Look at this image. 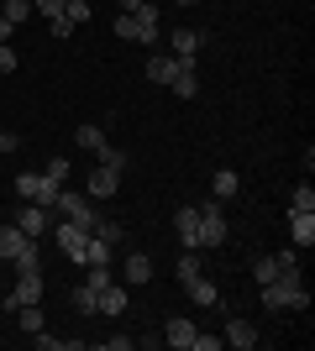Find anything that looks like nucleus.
Returning a JSON list of instances; mask_svg holds the SVG:
<instances>
[{"instance_id": "obj_1", "label": "nucleus", "mask_w": 315, "mask_h": 351, "mask_svg": "<svg viewBox=\"0 0 315 351\" xmlns=\"http://www.w3.org/2000/svg\"><path fill=\"white\" fill-rule=\"evenodd\" d=\"M257 299L268 309H305V278H300V267H284L279 278H268V283H257Z\"/></svg>"}, {"instance_id": "obj_2", "label": "nucleus", "mask_w": 315, "mask_h": 351, "mask_svg": "<svg viewBox=\"0 0 315 351\" xmlns=\"http://www.w3.org/2000/svg\"><path fill=\"white\" fill-rule=\"evenodd\" d=\"M116 37L121 43H158V5L142 0L137 11H121L116 16Z\"/></svg>"}, {"instance_id": "obj_3", "label": "nucleus", "mask_w": 315, "mask_h": 351, "mask_svg": "<svg viewBox=\"0 0 315 351\" xmlns=\"http://www.w3.org/2000/svg\"><path fill=\"white\" fill-rule=\"evenodd\" d=\"M53 210H63V220H69V226H79V231H90V236L100 231V210H95L90 194H69V189H58Z\"/></svg>"}, {"instance_id": "obj_4", "label": "nucleus", "mask_w": 315, "mask_h": 351, "mask_svg": "<svg viewBox=\"0 0 315 351\" xmlns=\"http://www.w3.org/2000/svg\"><path fill=\"white\" fill-rule=\"evenodd\" d=\"M200 210V252H215L226 241V215H221V199H210V205H195Z\"/></svg>"}, {"instance_id": "obj_5", "label": "nucleus", "mask_w": 315, "mask_h": 351, "mask_svg": "<svg viewBox=\"0 0 315 351\" xmlns=\"http://www.w3.org/2000/svg\"><path fill=\"white\" fill-rule=\"evenodd\" d=\"M16 194H21V199H32V205H47V210H53L58 184H53L47 173H21V178H16Z\"/></svg>"}, {"instance_id": "obj_6", "label": "nucleus", "mask_w": 315, "mask_h": 351, "mask_svg": "<svg viewBox=\"0 0 315 351\" xmlns=\"http://www.w3.org/2000/svg\"><path fill=\"white\" fill-rule=\"evenodd\" d=\"M53 241L63 247V257H69V263H90V231H79V226H69V220H63L58 231H53Z\"/></svg>"}, {"instance_id": "obj_7", "label": "nucleus", "mask_w": 315, "mask_h": 351, "mask_svg": "<svg viewBox=\"0 0 315 351\" xmlns=\"http://www.w3.org/2000/svg\"><path fill=\"white\" fill-rule=\"evenodd\" d=\"M43 299V273H21L16 289L5 293V309H21V304H37Z\"/></svg>"}, {"instance_id": "obj_8", "label": "nucleus", "mask_w": 315, "mask_h": 351, "mask_svg": "<svg viewBox=\"0 0 315 351\" xmlns=\"http://www.w3.org/2000/svg\"><path fill=\"white\" fill-rule=\"evenodd\" d=\"M47 220H53V215H47V205H32V199H27V205H21V210L11 215V226H21V231H27L32 241H37V236L47 231Z\"/></svg>"}, {"instance_id": "obj_9", "label": "nucleus", "mask_w": 315, "mask_h": 351, "mask_svg": "<svg viewBox=\"0 0 315 351\" xmlns=\"http://www.w3.org/2000/svg\"><path fill=\"white\" fill-rule=\"evenodd\" d=\"M174 95H179V100H195L200 95V69H195V58H179V69H174Z\"/></svg>"}, {"instance_id": "obj_10", "label": "nucleus", "mask_w": 315, "mask_h": 351, "mask_svg": "<svg viewBox=\"0 0 315 351\" xmlns=\"http://www.w3.org/2000/svg\"><path fill=\"white\" fill-rule=\"evenodd\" d=\"M27 247H32V236L21 231V226H11V220H5V226H0V263H16Z\"/></svg>"}, {"instance_id": "obj_11", "label": "nucleus", "mask_w": 315, "mask_h": 351, "mask_svg": "<svg viewBox=\"0 0 315 351\" xmlns=\"http://www.w3.org/2000/svg\"><path fill=\"white\" fill-rule=\"evenodd\" d=\"M174 231H179V247H195V252H200V210H195V205H179Z\"/></svg>"}, {"instance_id": "obj_12", "label": "nucleus", "mask_w": 315, "mask_h": 351, "mask_svg": "<svg viewBox=\"0 0 315 351\" xmlns=\"http://www.w3.org/2000/svg\"><path fill=\"white\" fill-rule=\"evenodd\" d=\"M116 189H121V168H105V162H100V168H90V189H84L90 199H110Z\"/></svg>"}, {"instance_id": "obj_13", "label": "nucleus", "mask_w": 315, "mask_h": 351, "mask_svg": "<svg viewBox=\"0 0 315 351\" xmlns=\"http://www.w3.org/2000/svg\"><path fill=\"white\" fill-rule=\"evenodd\" d=\"M121 278L132 283V289L152 283V257H148V252H126V263H121Z\"/></svg>"}, {"instance_id": "obj_14", "label": "nucleus", "mask_w": 315, "mask_h": 351, "mask_svg": "<svg viewBox=\"0 0 315 351\" xmlns=\"http://www.w3.org/2000/svg\"><path fill=\"white\" fill-rule=\"evenodd\" d=\"M163 341L174 351H189V341H195V320H184V315H174V320L163 325Z\"/></svg>"}, {"instance_id": "obj_15", "label": "nucleus", "mask_w": 315, "mask_h": 351, "mask_svg": "<svg viewBox=\"0 0 315 351\" xmlns=\"http://www.w3.org/2000/svg\"><path fill=\"white\" fill-rule=\"evenodd\" d=\"M289 241H294V247H315V215L294 210V215H289Z\"/></svg>"}, {"instance_id": "obj_16", "label": "nucleus", "mask_w": 315, "mask_h": 351, "mask_svg": "<svg viewBox=\"0 0 315 351\" xmlns=\"http://www.w3.org/2000/svg\"><path fill=\"white\" fill-rule=\"evenodd\" d=\"M95 315H126V289H116V278L100 289V304H95Z\"/></svg>"}, {"instance_id": "obj_17", "label": "nucleus", "mask_w": 315, "mask_h": 351, "mask_svg": "<svg viewBox=\"0 0 315 351\" xmlns=\"http://www.w3.org/2000/svg\"><path fill=\"white\" fill-rule=\"evenodd\" d=\"M226 341H231L237 351H253L257 346V325L253 320H231V325H226Z\"/></svg>"}, {"instance_id": "obj_18", "label": "nucleus", "mask_w": 315, "mask_h": 351, "mask_svg": "<svg viewBox=\"0 0 315 351\" xmlns=\"http://www.w3.org/2000/svg\"><path fill=\"white\" fill-rule=\"evenodd\" d=\"M168 43H174V58H195V53H200V43H205V32H189V27H179L174 37H168Z\"/></svg>"}, {"instance_id": "obj_19", "label": "nucleus", "mask_w": 315, "mask_h": 351, "mask_svg": "<svg viewBox=\"0 0 315 351\" xmlns=\"http://www.w3.org/2000/svg\"><path fill=\"white\" fill-rule=\"evenodd\" d=\"M174 69H179V58H168V53H152L148 58V79L152 84H174Z\"/></svg>"}, {"instance_id": "obj_20", "label": "nucleus", "mask_w": 315, "mask_h": 351, "mask_svg": "<svg viewBox=\"0 0 315 351\" xmlns=\"http://www.w3.org/2000/svg\"><path fill=\"white\" fill-rule=\"evenodd\" d=\"M184 293H189L195 304H215V299H221V289H215V283H210L205 273H200V278H189V283H184Z\"/></svg>"}, {"instance_id": "obj_21", "label": "nucleus", "mask_w": 315, "mask_h": 351, "mask_svg": "<svg viewBox=\"0 0 315 351\" xmlns=\"http://www.w3.org/2000/svg\"><path fill=\"white\" fill-rule=\"evenodd\" d=\"M210 189H215V199H237V189H242V178L231 173V168H215V178H210Z\"/></svg>"}, {"instance_id": "obj_22", "label": "nucleus", "mask_w": 315, "mask_h": 351, "mask_svg": "<svg viewBox=\"0 0 315 351\" xmlns=\"http://www.w3.org/2000/svg\"><path fill=\"white\" fill-rule=\"evenodd\" d=\"M74 142L84 147V152H95V158H100L105 147H110V142H105V132H100V126H79V132H74Z\"/></svg>"}, {"instance_id": "obj_23", "label": "nucleus", "mask_w": 315, "mask_h": 351, "mask_svg": "<svg viewBox=\"0 0 315 351\" xmlns=\"http://www.w3.org/2000/svg\"><path fill=\"white\" fill-rule=\"evenodd\" d=\"M200 273H205V263H200V252H195V247H184V252H179V283L200 278Z\"/></svg>"}, {"instance_id": "obj_24", "label": "nucleus", "mask_w": 315, "mask_h": 351, "mask_svg": "<svg viewBox=\"0 0 315 351\" xmlns=\"http://www.w3.org/2000/svg\"><path fill=\"white\" fill-rule=\"evenodd\" d=\"M279 273H284V263H279V257H273V252H263V257H257V263H253V278H257V283H268V278H279Z\"/></svg>"}, {"instance_id": "obj_25", "label": "nucleus", "mask_w": 315, "mask_h": 351, "mask_svg": "<svg viewBox=\"0 0 315 351\" xmlns=\"http://www.w3.org/2000/svg\"><path fill=\"white\" fill-rule=\"evenodd\" d=\"M90 16H95V5H90V0H69V5H63V21H69V27H84Z\"/></svg>"}, {"instance_id": "obj_26", "label": "nucleus", "mask_w": 315, "mask_h": 351, "mask_svg": "<svg viewBox=\"0 0 315 351\" xmlns=\"http://www.w3.org/2000/svg\"><path fill=\"white\" fill-rule=\"evenodd\" d=\"M95 304H100V289H90V283L74 289V309H79V315H95Z\"/></svg>"}, {"instance_id": "obj_27", "label": "nucleus", "mask_w": 315, "mask_h": 351, "mask_svg": "<svg viewBox=\"0 0 315 351\" xmlns=\"http://www.w3.org/2000/svg\"><path fill=\"white\" fill-rule=\"evenodd\" d=\"M16 320H21V330L32 336V330H43V309H37V304H21V309H16Z\"/></svg>"}, {"instance_id": "obj_28", "label": "nucleus", "mask_w": 315, "mask_h": 351, "mask_svg": "<svg viewBox=\"0 0 315 351\" xmlns=\"http://www.w3.org/2000/svg\"><path fill=\"white\" fill-rule=\"evenodd\" d=\"M0 16H5L11 27H21V21L32 16V0H5V11H0Z\"/></svg>"}, {"instance_id": "obj_29", "label": "nucleus", "mask_w": 315, "mask_h": 351, "mask_svg": "<svg viewBox=\"0 0 315 351\" xmlns=\"http://www.w3.org/2000/svg\"><path fill=\"white\" fill-rule=\"evenodd\" d=\"M16 273H43V257H37V241H32L21 257H16Z\"/></svg>"}, {"instance_id": "obj_30", "label": "nucleus", "mask_w": 315, "mask_h": 351, "mask_svg": "<svg viewBox=\"0 0 315 351\" xmlns=\"http://www.w3.org/2000/svg\"><path fill=\"white\" fill-rule=\"evenodd\" d=\"M294 210H305V215H315V189H310V178H305L300 189H294Z\"/></svg>"}, {"instance_id": "obj_31", "label": "nucleus", "mask_w": 315, "mask_h": 351, "mask_svg": "<svg viewBox=\"0 0 315 351\" xmlns=\"http://www.w3.org/2000/svg\"><path fill=\"white\" fill-rule=\"evenodd\" d=\"M63 5H69V0H32V11H43L47 21H53V16H63Z\"/></svg>"}, {"instance_id": "obj_32", "label": "nucleus", "mask_w": 315, "mask_h": 351, "mask_svg": "<svg viewBox=\"0 0 315 351\" xmlns=\"http://www.w3.org/2000/svg\"><path fill=\"white\" fill-rule=\"evenodd\" d=\"M16 63H21V58H16V47L0 43V73H16Z\"/></svg>"}, {"instance_id": "obj_33", "label": "nucleus", "mask_w": 315, "mask_h": 351, "mask_svg": "<svg viewBox=\"0 0 315 351\" xmlns=\"http://www.w3.org/2000/svg\"><path fill=\"white\" fill-rule=\"evenodd\" d=\"M32 341H37V351H63V341L47 336V330H32Z\"/></svg>"}, {"instance_id": "obj_34", "label": "nucleus", "mask_w": 315, "mask_h": 351, "mask_svg": "<svg viewBox=\"0 0 315 351\" xmlns=\"http://www.w3.org/2000/svg\"><path fill=\"white\" fill-rule=\"evenodd\" d=\"M189 351H221V336H200V330H195V341H189Z\"/></svg>"}, {"instance_id": "obj_35", "label": "nucleus", "mask_w": 315, "mask_h": 351, "mask_svg": "<svg viewBox=\"0 0 315 351\" xmlns=\"http://www.w3.org/2000/svg\"><path fill=\"white\" fill-rule=\"evenodd\" d=\"M100 162H105V168H126V152H121V147H105Z\"/></svg>"}, {"instance_id": "obj_36", "label": "nucleus", "mask_w": 315, "mask_h": 351, "mask_svg": "<svg viewBox=\"0 0 315 351\" xmlns=\"http://www.w3.org/2000/svg\"><path fill=\"white\" fill-rule=\"evenodd\" d=\"M47 178H53V184L63 189V178H69V162H63V158H53V162H47Z\"/></svg>"}, {"instance_id": "obj_37", "label": "nucleus", "mask_w": 315, "mask_h": 351, "mask_svg": "<svg viewBox=\"0 0 315 351\" xmlns=\"http://www.w3.org/2000/svg\"><path fill=\"white\" fill-rule=\"evenodd\" d=\"M95 236H100V241H110V247H116V241H121V226H116V220H100V231H95Z\"/></svg>"}, {"instance_id": "obj_38", "label": "nucleus", "mask_w": 315, "mask_h": 351, "mask_svg": "<svg viewBox=\"0 0 315 351\" xmlns=\"http://www.w3.org/2000/svg\"><path fill=\"white\" fill-rule=\"evenodd\" d=\"M16 147H21V136H16V132H0V152H16Z\"/></svg>"}, {"instance_id": "obj_39", "label": "nucleus", "mask_w": 315, "mask_h": 351, "mask_svg": "<svg viewBox=\"0 0 315 351\" xmlns=\"http://www.w3.org/2000/svg\"><path fill=\"white\" fill-rule=\"evenodd\" d=\"M11 32H16V27L5 21V16H0V43H11Z\"/></svg>"}, {"instance_id": "obj_40", "label": "nucleus", "mask_w": 315, "mask_h": 351, "mask_svg": "<svg viewBox=\"0 0 315 351\" xmlns=\"http://www.w3.org/2000/svg\"><path fill=\"white\" fill-rule=\"evenodd\" d=\"M137 5H142V0H121V11H137Z\"/></svg>"}, {"instance_id": "obj_41", "label": "nucleus", "mask_w": 315, "mask_h": 351, "mask_svg": "<svg viewBox=\"0 0 315 351\" xmlns=\"http://www.w3.org/2000/svg\"><path fill=\"white\" fill-rule=\"evenodd\" d=\"M179 5H200V0H179Z\"/></svg>"}]
</instances>
